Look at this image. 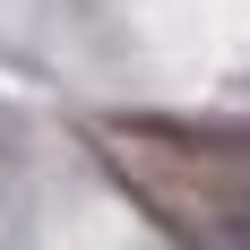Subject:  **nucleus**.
<instances>
[{
  "label": "nucleus",
  "instance_id": "nucleus-1",
  "mask_svg": "<svg viewBox=\"0 0 250 250\" xmlns=\"http://www.w3.org/2000/svg\"><path fill=\"white\" fill-rule=\"evenodd\" d=\"M225 250H250V207H233V225H225Z\"/></svg>",
  "mask_w": 250,
  "mask_h": 250
}]
</instances>
